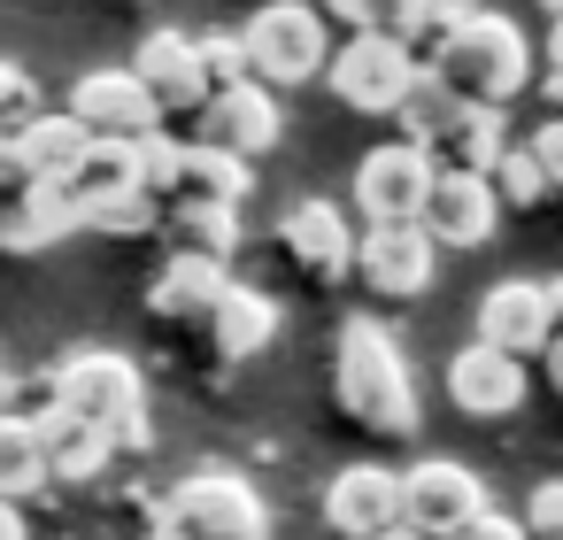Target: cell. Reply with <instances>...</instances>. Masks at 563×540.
Listing matches in <instances>:
<instances>
[{
  "mask_svg": "<svg viewBox=\"0 0 563 540\" xmlns=\"http://www.w3.org/2000/svg\"><path fill=\"white\" fill-rule=\"evenodd\" d=\"M132 78L147 86V101H155L163 117L209 101V93H201V70H194V32H147L140 55H132Z\"/></svg>",
  "mask_w": 563,
  "mask_h": 540,
  "instance_id": "cell-20",
  "label": "cell"
},
{
  "mask_svg": "<svg viewBox=\"0 0 563 540\" xmlns=\"http://www.w3.org/2000/svg\"><path fill=\"white\" fill-rule=\"evenodd\" d=\"M201 147H217V155H232V163H255V155H271L278 147V101L247 78V86H232V93H209L201 101V132H194Z\"/></svg>",
  "mask_w": 563,
  "mask_h": 540,
  "instance_id": "cell-12",
  "label": "cell"
},
{
  "mask_svg": "<svg viewBox=\"0 0 563 540\" xmlns=\"http://www.w3.org/2000/svg\"><path fill=\"white\" fill-rule=\"evenodd\" d=\"M232 286V271L224 263H209V255H170V271L155 278V294H147V309L155 317H170V324H201L209 317V301Z\"/></svg>",
  "mask_w": 563,
  "mask_h": 540,
  "instance_id": "cell-23",
  "label": "cell"
},
{
  "mask_svg": "<svg viewBox=\"0 0 563 540\" xmlns=\"http://www.w3.org/2000/svg\"><path fill=\"white\" fill-rule=\"evenodd\" d=\"M194 70H201V93H232V86H247V55H240L232 32L194 40Z\"/></svg>",
  "mask_w": 563,
  "mask_h": 540,
  "instance_id": "cell-31",
  "label": "cell"
},
{
  "mask_svg": "<svg viewBox=\"0 0 563 540\" xmlns=\"http://www.w3.org/2000/svg\"><path fill=\"white\" fill-rule=\"evenodd\" d=\"M494 217H501V209H494L486 178H432L417 232H424L432 247H486V240H494Z\"/></svg>",
  "mask_w": 563,
  "mask_h": 540,
  "instance_id": "cell-17",
  "label": "cell"
},
{
  "mask_svg": "<svg viewBox=\"0 0 563 540\" xmlns=\"http://www.w3.org/2000/svg\"><path fill=\"white\" fill-rule=\"evenodd\" d=\"M132 147H140V140H132ZM132 147H124V140H86L78 170L63 178L70 209H86V201H109V194H132V186H140V170H132Z\"/></svg>",
  "mask_w": 563,
  "mask_h": 540,
  "instance_id": "cell-24",
  "label": "cell"
},
{
  "mask_svg": "<svg viewBox=\"0 0 563 540\" xmlns=\"http://www.w3.org/2000/svg\"><path fill=\"white\" fill-rule=\"evenodd\" d=\"M371 540H424V532H409V525H386V532H371Z\"/></svg>",
  "mask_w": 563,
  "mask_h": 540,
  "instance_id": "cell-39",
  "label": "cell"
},
{
  "mask_svg": "<svg viewBox=\"0 0 563 540\" xmlns=\"http://www.w3.org/2000/svg\"><path fill=\"white\" fill-rule=\"evenodd\" d=\"M86 155V132L70 117H24L9 132V178L16 186H63Z\"/></svg>",
  "mask_w": 563,
  "mask_h": 540,
  "instance_id": "cell-21",
  "label": "cell"
},
{
  "mask_svg": "<svg viewBox=\"0 0 563 540\" xmlns=\"http://www.w3.org/2000/svg\"><path fill=\"white\" fill-rule=\"evenodd\" d=\"M448 401H455L463 417H517V409H525V363L471 340V348L448 355Z\"/></svg>",
  "mask_w": 563,
  "mask_h": 540,
  "instance_id": "cell-15",
  "label": "cell"
},
{
  "mask_svg": "<svg viewBox=\"0 0 563 540\" xmlns=\"http://www.w3.org/2000/svg\"><path fill=\"white\" fill-rule=\"evenodd\" d=\"M0 194H9V170H0Z\"/></svg>",
  "mask_w": 563,
  "mask_h": 540,
  "instance_id": "cell-44",
  "label": "cell"
},
{
  "mask_svg": "<svg viewBox=\"0 0 563 540\" xmlns=\"http://www.w3.org/2000/svg\"><path fill=\"white\" fill-rule=\"evenodd\" d=\"M155 224L178 240V255H209V263H224V255L240 247V209H163Z\"/></svg>",
  "mask_w": 563,
  "mask_h": 540,
  "instance_id": "cell-25",
  "label": "cell"
},
{
  "mask_svg": "<svg viewBox=\"0 0 563 540\" xmlns=\"http://www.w3.org/2000/svg\"><path fill=\"white\" fill-rule=\"evenodd\" d=\"M0 540H24V517H16V502H0Z\"/></svg>",
  "mask_w": 563,
  "mask_h": 540,
  "instance_id": "cell-38",
  "label": "cell"
},
{
  "mask_svg": "<svg viewBox=\"0 0 563 540\" xmlns=\"http://www.w3.org/2000/svg\"><path fill=\"white\" fill-rule=\"evenodd\" d=\"M9 117H40V86L16 63H0V124H9Z\"/></svg>",
  "mask_w": 563,
  "mask_h": 540,
  "instance_id": "cell-33",
  "label": "cell"
},
{
  "mask_svg": "<svg viewBox=\"0 0 563 540\" xmlns=\"http://www.w3.org/2000/svg\"><path fill=\"white\" fill-rule=\"evenodd\" d=\"M486 194H494V209H532V201L548 194V178H540V163H532L525 147H501V155L486 163Z\"/></svg>",
  "mask_w": 563,
  "mask_h": 540,
  "instance_id": "cell-28",
  "label": "cell"
},
{
  "mask_svg": "<svg viewBox=\"0 0 563 540\" xmlns=\"http://www.w3.org/2000/svg\"><path fill=\"white\" fill-rule=\"evenodd\" d=\"M548 301H555V324H563V278H555V286H548Z\"/></svg>",
  "mask_w": 563,
  "mask_h": 540,
  "instance_id": "cell-40",
  "label": "cell"
},
{
  "mask_svg": "<svg viewBox=\"0 0 563 540\" xmlns=\"http://www.w3.org/2000/svg\"><path fill=\"white\" fill-rule=\"evenodd\" d=\"M378 301H417L440 271V247L417 224H363L355 232V263H347Z\"/></svg>",
  "mask_w": 563,
  "mask_h": 540,
  "instance_id": "cell-8",
  "label": "cell"
},
{
  "mask_svg": "<svg viewBox=\"0 0 563 540\" xmlns=\"http://www.w3.org/2000/svg\"><path fill=\"white\" fill-rule=\"evenodd\" d=\"M278 247H286V263H294L301 278H317V286H340L347 263H355V232H347V217H340L332 201H294V209L278 217Z\"/></svg>",
  "mask_w": 563,
  "mask_h": 540,
  "instance_id": "cell-13",
  "label": "cell"
},
{
  "mask_svg": "<svg viewBox=\"0 0 563 540\" xmlns=\"http://www.w3.org/2000/svg\"><path fill=\"white\" fill-rule=\"evenodd\" d=\"M47 486V463H40V432L32 417H9L0 409V502H24Z\"/></svg>",
  "mask_w": 563,
  "mask_h": 540,
  "instance_id": "cell-26",
  "label": "cell"
},
{
  "mask_svg": "<svg viewBox=\"0 0 563 540\" xmlns=\"http://www.w3.org/2000/svg\"><path fill=\"white\" fill-rule=\"evenodd\" d=\"M394 486H401V525L424 532V540H448L455 525H471V517L486 509L478 471H463L455 455H424V463H409Z\"/></svg>",
  "mask_w": 563,
  "mask_h": 540,
  "instance_id": "cell-7",
  "label": "cell"
},
{
  "mask_svg": "<svg viewBox=\"0 0 563 540\" xmlns=\"http://www.w3.org/2000/svg\"><path fill=\"white\" fill-rule=\"evenodd\" d=\"M0 409H9V363H0Z\"/></svg>",
  "mask_w": 563,
  "mask_h": 540,
  "instance_id": "cell-42",
  "label": "cell"
},
{
  "mask_svg": "<svg viewBox=\"0 0 563 540\" xmlns=\"http://www.w3.org/2000/svg\"><path fill=\"white\" fill-rule=\"evenodd\" d=\"M86 140H147V132H163V109L147 101V86L132 78V70H86L78 86H70V109H63Z\"/></svg>",
  "mask_w": 563,
  "mask_h": 540,
  "instance_id": "cell-9",
  "label": "cell"
},
{
  "mask_svg": "<svg viewBox=\"0 0 563 540\" xmlns=\"http://www.w3.org/2000/svg\"><path fill=\"white\" fill-rule=\"evenodd\" d=\"M47 409H63V417H78V425H93V432H109L117 448H147V386H140V371H132L124 355H109V348L70 355V363L47 378Z\"/></svg>",
  "mask_w": 563,
  "mask_h": 540,
  "instance_id": "cell-3",
  "label": "cell"
},
{
  "mask_svg": "<svg viewBox=\"0 0 563 540\" xmlns=\"http://www.w3.org/2000/svg\"><path fill=\"white\" fill-rule=\"evenodd\" d=\"M32 432H40V463H47V478H63V486H86V478L117 455L109 432H93V425H78V417H63V409H40Z\"/></svg>",
  "mask_w": 563,
  "mask_h": 540,
  "instance_id": "cell-22",
  "label": "cell"
},
{
  "mask_svg": "<svg viewBox=\"0 0 563 540\" xmlns=\"http://www.w3.org/2000/svg\"><path fill=\"white\" fill-rule=\"evenodd\" d=\"M540 9H548V16H563V0H540Z\"/></svg>",
  "mask_w": 563,
  "mask_h": 540,
  "instance_id": "cell-43",
  "label": "cell"
},
{
  "mask_svg": "<svg viewBox=\"0 0 563 540\" xmlns=\"http://www.w3.org/2000/svg\"><path fill=\"white\" fill-rule=\"evenodd\" d=\"M324 63H332V101L355 109V117H394L409 78L424 70L401 40H340Z\"/></svg>",
  "mask_w": 563,
  "mask_h": 540,
  "instance_id": "cell-6",
  "label": "cell"
},
{
  "mask_svg": "<svg viewBox=\"0 0 563 540\" xmlns=\"http://www.w3.org/2000/svg\"><path fill=\"white\" fill-rule=\"evenodd\" d=\"M324 525L347 532V540H371V532L401 525V486H394V471H378V463H347V471L324 486Z\"/></svg>",
  "mask_w": 563,
  "mask_h": 540,
  "instance_id": "cell-16",
  "label": "cell"
},
{
  "mask_svg": "<svg viewBox=\"0 0 563 540\" xmlns=\"http://www.w3.org/2000/svg\"><path fill=\"white\" fill-rule=\"evenodd\" d=\"M0 170H9V124H0Z\"/></svg>",
  "mask_w": 563,
  "mask_h": 540,
  "instance_id": "cell-41",
  "label": "cell"
},
{
  "mask_svg": "<svg viewBox=\"0 0 563 540\" xmlns=\"http://www.w3.org/2000/svg\"><path fill=\"white\" fill-rule=\"evenodd\" d=\"M525 155L540 163V178H548V186H563V117H548V124L525 140Z\"/></svg>",
  "mask_w": 563,
  "mask_h": 540,
  "instance_id": "cell-34",
  "label": "cell"
},
{
  "mask_svg": "<svg viewBox=\"0 0 563 540\" xmlns=\"http://www.w3.org/2000/svg\"><path fill=\"white\" fill-rule=\"evenodd\" d=\"M448 540H525V525H517V517H494V509H478V517H471V525H455Z\"/></svg>",
  "mask_w": 563,
  "mask_h": 540,
  "instance_id": "cell-35",
  "label": "cell"
},
{
  "mask_svg": "<svg viewBox=\"0 0 563 540\" xmlns=\"http://www.w3.org/2000/svg\"><path fill=\"white\" fill-rule=\"evenodd\" d=\"M332 394L347 409L355 432H378V440H409L417 432V386H409V363L394 348V332L378 317H347L340 340H332Z\"/></svg>",
  "mask_w": 563,
  "mask_h": 540,
  "instance_id": "cell-1",
  "label": "cell"
},
{
  "mask_svg": "<svg viewBox=\"0 0 563 540\" xmlns=\"http://www.w3.org/2000/svg\"><path fill=\"white\" fill-rule=\"evenodd\" d=\"M240 55H247V78L263 86V93H278V86H309L317 70H324V16L309 9V0H271V9H255L240 32Z\"/></svg>",
  "mask_w": 563,
  "mask_h": 540,
  "instance_id": "cell-5",
  "label": "cell"
},
{
  "mask_svg": "<svg viewBox=\"0 0 563 540\" xmlns=\"http://www.w3.org/2000/svg\"><path fill=\"white\" fill-rule=\"evenodd\" d=\"M548 340H555V301H548L540 278H501L478 301V348H501V355L532 363Z\"/></svg>",
  "mask_w": 563,
  "mask_h": 540,
  "instance_id": "cell-11",
  "label": "cell"
},
{
  "mask_svg": "<svg viewBox=\"0 0 563 540\" xmlns=\"http://www.w3.org/2000/svg\"><path fill=\"white\" fill-rule=\"evenodd\" d=\"M455 101H471V109H509L525 86H532V47H525V32L509 24V16H463L440 47H432V63H424Z\"/></svg>",
  "mask_w": 563,
  "mask_h": 540,
  "instance_id": "cell-2",
  "label": "cell"
},
{
  "mask_svg": "<svg viewBox=\"0 0 563 540\" xmlns=\"http://www.w3.org/2000/svg\"><path fill=\"white\" fill-rule=\"evenodd\" d=\"M271 332H278V301L255 294V286H240V278H232V286L209 301V317H201V340H209L217 363H247L255 348H271Z\"/></svg>",
  "mask_w": 563,
  "mask_h": 540,
  "instance_id": "cell-19",
  "label": "cell"
},
{
  "mask_svg": "<svg viewBox=\"0 0 563 540\" xmlns=\"http://www.w3.org/2000/svg\"><path fill=\"white\" fill-rule=\"evenodd\" d=\"M309 9L347 24V40H401L409 24V0H309Z\"/></svg>",
  "mask_w": 563,
  "mask_h": 540,
  "instance_id": "cell-27",
  "label": "cell"
},
{
  "mask_svg": "<svg viewBox=\"0 0 563 540\" xmlns=\"http://www.w3.org/2000/svg\"><path fill=\"white\" fill-rule=\"evenodd\" d=\"M525 540H563V478H540L532 494H525Z\"/></svg>",
  "mask_w": 563,
  "mask_h": 540,
  "instance_id": "cell-32",
  "label": "cell"
},
{
  "mask_svg": "<svg viewBox=\"0 0 563 540\" xmlns=\"http://www.w3.org/2000/svg\"><path fill=\"white\" fill-rule=\"evenodd\" d=\"M70 232H78V209H70L63 186H16V194H0V255H40V247H55Z\"/></svg>",
  "mask_w": 563,
  "mask_h": 540,
  "instance_id": "cell-18",
  "label": "cell"
},
{
  "mask_svg": "<svg viewBox=\"0 0 563 540\" xmlns=\"http://www.w3.org/2000/svg\"><path fill=\"white\" fill-rule=\"evenodd\" d=\"M424 194H432V170L401 140L394 147H371L355 163V209H363V224H417L424 217Z\"/></svg>",
  "mask_w": 563,
  "mask_h": 540,
  "instance_id": "cell-10",
  "label": "cell"
},
{
  "mask_svg": "<svg viewBox=\"0 0 563 540\" xmlns=\"http://www.w3.org/2000/svg\"><path fill=\"white\" fill-rule=\"evenodd\" d=\"M155 540H271V509L240 471H194L147 509Z\"/></svg>",
  "mask_w": 563,
  "mask_h": 540,
  "instance_id": "cell-4",
  "label": "cell"
},
{
  "mask_svg": "<svg viewBox=\"0 0 563 540\" xmlns=\"http://www.w3.org/2000/svg\"><path fill=\"white\" fill-rule=\"evenodd\" d=\"M548 63H555V93H563V16H555V32H548Z\"/></svg>",
  "mask_w": 563,
  "mask_h": 540,
  "instance_id": "cell-37",
  "label": "cell"
},
{
  "mask_svg": "<svg viewBox=\"0 0 563 540\" xmlns=\"http://www.w3.org/2000/svg\"><path fill=\"white\" fill-rule=\"evenodd\" d=\"M540 363H548V378H555V394H563V324H555V340L540 348Z\"/></svg>",
  "mask_w": 563,
  "mask_h": 540,
  "instance_id": "cell-36",
  "label": "cell"
},
{
  "mask_svg": "<svg viewBox=\"0 0 563 540\" xmlns=\"http://www.w3.org/2000/svg\"><path fill=\"white\" fill-rule=\"evenodd\" d=\"M471 16V0H409V24H401V47L409 55H432L455 24Z\"/></svg>",
  "mask_w": 563,
  "mask_h": 540,
  "instance_id": "cell-30",
  "label": "cell"
},
{
  "mask_svg": "<svg viewBox=\"0 0 563 540\" xmlns=\"http://www.w3.org/2000/svg\"><path fill=\"white\" fill-rule=\"evenodd\" d=\"M509 147V132H501V109H471V101H455L432 132H424V170L432 178H486V163Z\"/></svg>",
  "mask_w": 563,
  "mask_h": 540,
  "instance_id": "cell-14",
  "label": "cell"
},
{
  "mask_svg": "<svg viewBox=\"0 0 563 540\" xmlns=\"http://www.w3.org/2000/svg\"><path fill=\"white\" fill-rule=\"evenodd\" d=\"M155 217H163V209H155V201L132 186V194L86 201V209H78V232H155Z\"/></svg>",
  "mask_w": 563,
  "mask_h": 540,
  "instance_id": "cell-29",
  "label": "cell"
}]
</instances>
